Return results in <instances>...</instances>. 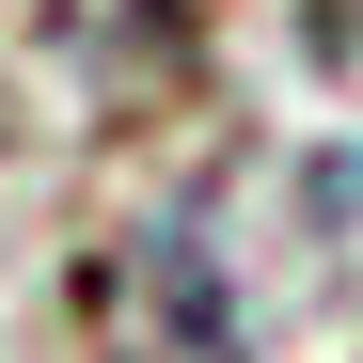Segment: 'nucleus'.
Wrapping results in <instances>:
<instances>
[{
  "instance_id": "f257e3e1",
  "label": "nucleus",
  "mask_w": 363,
  "mask_h": 363,
  "mask_svg": "<svg viewBox=\"0 0 363 363\" xmlns=\"http://www.w3.org/2000/svg\"><path fill=\"white\" fill-rule=\"evenodd\" d=\"M95 363H253L206 221H143L127 253L95 269Z\"/></svg>"
}]
</instances>
